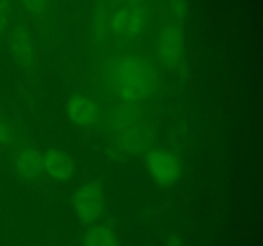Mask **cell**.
I'll list each match as a JSON object with an SVG mask.
<instances>
[{"mask_svg":"<svg viewBox=\"0 0 263 246\" xmlns=\"http://www.w3.org/2000/svg\"><path fill=\"white\" fill-rule=\"evenodd\" d=\"M109 87L126 102H140L156 92L158 76L153 64L139 55L116 58L107 71Z\"/></svg>","mask_w":263,"mask_h":246,"instance_id":"cell-1","label":"cell"},{"mask_svg":"<svg viewBox=\"0 0 263 246\" xmlns=\"http://www.w3.org/2000/svg\"><path fill=\"white\" fill-rule=\"evenodd\" d=\"M120 108L113 115L116 144L127 151H141L151 141V133L140 122V113L133 102Z\"/></svg>","mask_w":263,"mask_h":246,"instance_id":"cell-2","label":"cell"},{"mask_svg":"<svg viewBox=\"0 0 263 246\" xmlns=\"http://www.w3.org/2000/svg\"><path fill=\"white\" fill-rule=\"evenodd\" d=\"M73 208L77 219L84 224H91L104 212V192L98 182H85L73 192Z\"/></svg>","mask_w":263,"mask_h":246,"instance_id":"cell-3","label":"cell"},{"mask_svg":"<svg viewBox=\"0 0 263 246\" xmlns=\"http://www.w3.org/2000/svg\"><path fill=\"white\" fill-rule=\"evenodd\" d=\"M145 164L154 181L159 184H172L180 176V160L175 154L166 149L149 150Z\"/></svg>","mask_w":263,"mask_h":246,"instance_id":"cell-4","label":"cell"},{"mask_svg":"<svg viewBox=\"0 0 263 246\" xmlns=\"http://www.w3.org/2000/svg\"><path fill=\"white\" fill-rule=\"evenodd\" d=\"M159 60L167 68H176L180 66L184 54V40L182 33L176 25H167L159 35L158 46Z\"/></svg>","mask_w":263,"mask_h":246,"instance_id":"cell-5","label":"cell"},{"mask_svg":"<svg viewBox=\"0 0 263 246\" xmlns=\"http://www.w3.org/2000/svg\"><path fill=\"white\" fill-rule=\"evenodd\" d=\"M67 115L72 123L81 128H91L100 117L97 102L84 95L74 94L69 96L66 105Z\"/></svg>","mask_w":263,"mask_h":246,"instance_id":"cell-6","label":"cell"},{"mask_svg":"<svg viewBox=\"0 0 263 246\" xmlns=\"http://www.w3.org/2000/svg\"><path fill=\"white\" fill-rule=\"evenodd\" d=\"M146 23V10L140 5H128L116 13L112 27L121 37H133L143 31Z\"/></svg>","mask_w":263,"mask_h":246,"instance_id":"cell-7","label":"cell"},{"mask_svg":"<svg viewBox=\"0 0 263 246\" xmlns=\"http://www.w3.org/2000/svg\"><path fill=\"white\" fill-rule=\"evenodd\" d=\"M9 46L18 67L25 72L31 71L36 63V50L25 28L18 27L13 31L10 35Z\"/></svg>","mask_w":263,"mask_h":246,"instance_id":"cell-8","label":"cell"},{"mask_svg":"<svg viewBox=\"0 0 263 246\" xmlns=\"http://www.w3.org/2000/svg\"><path fill=\"white\" fill-rule=\"evenodd\" d=\"M44 172L55 181H67L74 173V163L67 153L57 148H49L43 154Z\"/></svg>","mask_w":263,"mask_h":246,"instance_id":"cell-9","label":"cell"},{"mask_svg":"<svg viewBox=\"0 0 263 246\" xmlns=\"http://www.w3.org/2000/svg\"><path fill=\"white\" fill-rule=\"evenodd\" d=\"M13 164L15 173L26 181H36L45 173L43 155L33 148L21 149L14 155Z\"/></svg>","mask_w":263,"mask_h":246,"instance_id":"cell-10","label":"cell"},{"mask_svg":"<svg viewBox=\"0 0 263 246\" xmlns=\"http://www.w3.org/2000/svg\"><path fill=\"white\" fill-rule=\"evenodd\" d=\"M82 246H120V240L109 224H98L85 233Z\"/></svg>","mask_w":263,"mask_h":246,"instance_id":"cell-11","label":"cell"},{"mask_svg":"<svg viewBox=\"0 0 263 246\" xmlns=\"http://www.w3.org/2000/svg\"><path fill=\"white\" fill-rule=\"evenodd\" d=\"M14 140V132L10 123L0 114V146L12 145Z\"/></svg>","mask_w":263,"mask_h":246,"instance_id":"cell-12","label":"cell"},{"mask_svg":"<svg viewBox=\"0 0 263 246\" xmlns=\"http://www.w3.org/2000/svg\"><path fill=\"white\" fill-rule=\"evenodd\" d=\"M10 23V2L0 0V36L7 32Z\"/></svg>","mask_w":263,"mask_h":246,"instance_id":"cell-13","label":"cell"},{"mask_svg":"<svg viewBox=\"0 0 263 246\" xmlns=\"http://www.w3.org/2000/svg\"><path fill=\"white\" fill-rule=\"evenodd\" d=\"M22 4L27 12L39 14L46 7V0H22Z\"/></svg>","mask_w":263,"mask_h":246,"instance_id":"cell-14","label":"cell"},{"mask_svg":"<svg viewBox=\"0 0 263 246\" xmlns=\"http://www.w3.org/2000/svg\"><path fill=\"white\" fill-rule=\"evenodd\" d=\"M125 2H131V0H125Z\"/></svg>","mask_w":263,"mask_h":246,"instance_id":"cell-15","label":"cell"}]
</instances>
